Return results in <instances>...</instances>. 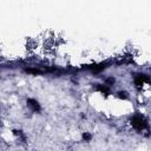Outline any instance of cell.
Wrapping results in <instances>:
<instances>
[{
  "mask_svg": "<svg viewBox=\"0 0 151 151\" xmlns=\"http://www.w3.org/2000/svg\"><path fill=\"white\" fill-rule=\"evenodd\" d=\"M131 124H132V126L134 127V129H137V130H144V129H146L147 127V123H146V120L144 119V117H142V116H134L132 119H131Z\"/></svg>",
  "mask_w": 151,
  "mask_h": 151,
  "instance_id": "6da1fadb",
  "label": "cell"
},
{
  "mask_svg": "<svg viewBox=\"0 0 151 151\" xmlns=\"http://www.w3.org/2000/svg\"><path fill=\"white\" fill-rule=\"evenodd\" d=\"M27 105H28V107H31L33 111H39V109H40L39 103H38L37 100H34V99H28V100H27Z\"/></svg>",
  "mask_w": 151,
  "mask_h": 151,
  "instance_id": "7a4b0ae2",
  "label": "cell"
},
{
  "mask_svg": "<svg viewBox=\"0 0 151 151\" xmlns=\"http://www.w3.org/2000/svg\"><path fill=\"white\" fill-rule=\"evenodd\" d=\"M118 94H119V97H120V98H124V99H125V98H127V93H126V92H119Z\"/></svg>",
  "mask_w": 151,
  "mask_h": 151,
  "instance_id": "3957f363",
  "label": "cell"
}]
</instances>
